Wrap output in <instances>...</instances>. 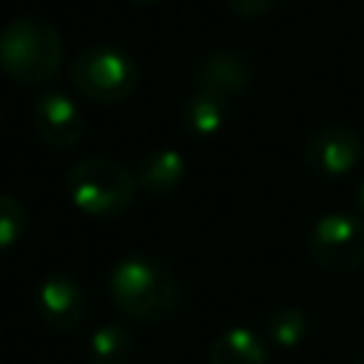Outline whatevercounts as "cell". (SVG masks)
I'll use <instances>...</instances> for the list:
<instances>
[{
	"label": "cell",
	"instance_id": "5b68a950",
	"mask_svg": "<svg viewBox=\"0 0 364 364\" xmlns=\"http://www.w3.org/2000/svg\"><path fill=\"white\" fill-rule=\"evenodd\" d=\"M310 259L327 273H353L364 264V219L353 213L321 216L307 239Z\"/></svg>",
	"mask_w": 364,
	"mask_h": 364
},
{
	"label": "cell",
	"instance_id": "8fae6325",
	"mask_svg": "<svg viewBox=\"0 0 364 364\" xmlns=\"http://www.w3.org/2000/svg\"><path fill=\"white\" fill-rule=\"evenodd\" d=\"M208 364H267V347L250 327H228L210 341Z\"/></svg>",
	"mask_w": 364,
	"mask_h": 364
},
{
	"label": "cell",
	"instance_id": "7a4b0ae2",
	"mask_svg": "<svg viewBox=\"0 0 364 364\" xmlns=\"http://www.w3.org/2000/svg\"><path fill=\"white\" fill-rule=\"evenodd\" d=\"M63 65L60 28L43 17L23 14L0 28V68L26 88L54 82Z\"/></svg>",
	"mask_w": 364,
	"mask_h": 364
},
{
	"label": "cell",
	"instance_id": "4fadbf2b",
	"mask_svg": "<svg viewBox=\"0 0 364 364\" xmlns=\"http://www.w3.org/2000/svg\"><path fill=\"white\" fill-rule=\"evenodd\" d=\"M131 353H134V336L119 321H108V324L97 327L88 341L91 364H128Z\"/></svg>",
	"mask_w": 364,
	"mask_h": 364
},
{
	"label": "cell",
	"instance_id": "9c48e42d",
	"mask_svg": "<svg viewBox=\"0 0 364 364\" xmlns=\"http://www.w3.org/2000/svg\"><path fill=\"white\" fill-rule=\"evenodd\" d=\"M34 131L51 148H71L82 136V111L60 91H48L34 102Z\"/></svg>",
	"mask_w": 364,
	"mask_h": 364
},
{
	"label": "cell",
	"instance_id": "9a60e30c",
	"mask_svg": "<svg viewBox=\"0 0 364 364\" xmlns=\"http://www.w3.org/2000/svg\"><path fill=\"white\" fill-rule=\"evenodd\" d=\"M26 228H28L26 205L11 193H0V250L14 247L23 239Z\"/></svg>",
	"mask_w": 364,
	"mask_h": 364
},
{
	"label": "cell",
	"instance_id": "30bf717a",
	"mask_svg": "<svg viewBox=\"0 0 364 364\" xmlns=\"http://www.w3.org/2000/svg\"><path fill=\"white\" fill-rule=\"evenodd\" d=\"M185 171H188V165H185V156L179 151L154 148L136 162L134 176H136L139 191L154 193V196H168L182 185Z\"/></svg>",
	"mask_w": 364,
	"mask_h": 364
},
{
	"label": "cell",
	"instance_id": "d6986e66",
	"mask_svg": "<svg viewBox=\"0 0 364 364\" xmlns=\"http://www.w3.org/2000/svg\"><path fill=\"white\" fill-rule=\"evenodd\" d=\"M3 119H6V111H3V102H0V125H3Z\"/></svg>",
	"mask_w": 364,
	"mask_h": 364
},
{
	"label": "cell",
	"instance_id": "52a82bcc",
	"mask_svg": "<svg viewBox=\"0 0 364 364\" xmlns=\"http://www.w3.org/2000/svg\"><path fill=\"white\" fill-rule=\"evenodd\" d=\"M364 156L361 136L347 125H324L304 145V162L318 176H344Z\"/></svg>",
	"mask_w": 364,
	"mask_h": 364
},
{
	"label": "cell",
	"instance_id": "277c9868",
	"mask_svg": "<svg viewBox=\"0 0 364 364\" xmlns=\"http://www.w3.org/2000/svg\"><path fill=\"white\" fill-rule=\"evenodd\" d=\"M71 85L91 102L117 105L139 85V65L117 46H88L68 65Z\"/></svg>",
	"mask_w": 364,
	"mask_h": 364
},
{
	"label": "cell",
	"instance_id": "8992f818",
	"mask_svg": "<svg viewBox=\"0 0 364 364\" xmlns=\"http://www.w3.org/2000/svg\"><path fill=\"white\" fill-rule=\"evenodd\" d=\"M253 80V60L233 48H210L188 68V82L196 91H210L225 100L242 94Z\"/></svg>",
	"mask_w": 364,
	"mask_h": 364
},
{
	"label": "cell",
	"instance_id": "ffe728a7",
	"mask_svg": "<svg viewBox=\"0 0 364 364\" xmlns=\"http://www.w3.org/2000/svg\"><path fill=\"white\" fill-rule=\"evenodd\" d=\"M353 364H364V355H358V358H355V361H353Z\"/></svg>",
	"mask_w": 364,
	"mask_h": 364
},
{
	"label": "cell",
	"instance_id": "6da1fadb",
	"mask_svg": "<svg viewBox=\"0 0 364 364\" xmlns=\"http://www.w3.org/2000/svg\"><path fill=\"white\" fill-rule=\"evenodd\" d=\"M108 293L119 313L148 324L173 318L182 304L176 273L162 259L148 253L119 259L108 276Z\"/></svg>",
	"mask_w": 364,
	"mask_h": 364
},
{
	"label": "cell",
	"instance_id": "7c38bea8",
	"mask_svg": "<svg viewBox=\"0 0 364 364\" xmlns=\"http://www.w3.org/2000/svg\"><path fill=\"white\" fill-rule=\"evenodd\" d=\"M230 100L210 94V91H193L182 102V125L191 136H213L222 131L228 119Z\"/></svg>",
	"mask_w": 364,
	"mask_h": 364
},
{
	"label": "cell",
	"instance_id": "5bb4252c",
	"mask_svg": "<svg viewBox=\"0 0 364 364\" xmlns=\"http://www.w3.org/2000/svg\"><path fill=\"white\" fill-rule=\"evenodd\" d=\"M307 333H310V321H307L304 310H299V307H290V304L276 307L264 318V336L279 350H296L307 338Z\"/></svg>",
	"mask_w": 364,
	"mask_h": 364
},
{
	"label": "cell",
	"instance_id": "3957f363",
	"mask_svg": "<svg viewBox=\"0 0 364 364\" xmlns=\"http://www.w3.org/2000/svg\"><path fill=\"white\" fill-rule=\"evenodd\" d=\"M71 205L91 219H114L136 199V176L122 162L108 156H85L71 165L65 176Z\"/></svg>",
	"mask_w": 364,
	"mask_h": 364
},
{
	"label": "cell",
	"instance_id": "e0dca14e",
	"mask_svg": "<svg viewBox=\"0 0 364 364\" xmlns=\"http://www.w3.org/2000/svg\"><path fill=\"white\" fill-rule=\"evenodd\" d=\"M355 205H358V213H361V219H364V182L358 185V193H355Z\"/></svg>",
	"mask_w": 364,
	"mask_h": 364
},
{
	"label": "cell",
	"instance_id": "2e32d148",
	"mask_svg": "<svg viewBox=\"0 0 364 364\" xmlns=\"http://www.w3.org/2000/svg\"><path fill=\"white\" fill-rule=\"evenodd\" d=\"M225 3H228V9H230L233 14L247 17V20H253V17H264V14L276 6V0H225Z\"/></svg>",
	"mask_w": 364,
	"mask_h": 364
},
{
	"label": "cell",
	"instance_id": "ac0fdd59",
	"mask_svg": "<svg viewBox=\"0 0 364 364\" xmlns=\"http://www.w3.org/2000/svg\"><path fill=\"white\" fill-rule=\"evenodd\" d=\"M128 3H134V6H151V3H156V0H128Z\"/></svg>",
	"mask_w": 364,
	"mask_h": 364
},
{
	"label": "cell",
	"instance_id": "ba28073f",
	"mask_svg": "<svg viewBox=\"0 0 364 364\" xmlns=\"http://www.w3.org/2000/svg\"><path fill=\"white\" fill-rule=\"evenodd\" d=\"M37 313L57 333H74L85 313V293L68 273H51L37 287Z\"/></svg>",
	"mask_w": 364,
	"mask_h": 364
}]
</instances>
